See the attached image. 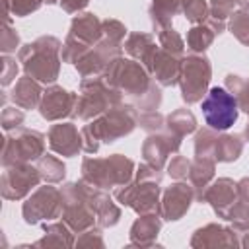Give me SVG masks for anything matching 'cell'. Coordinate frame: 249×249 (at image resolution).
<instances>
[{
    "label": "cell",
    "instance_id": "obj_1",
    "mask_svg": "<svg viewBox=\"0 0 249 249\" xmlns=\"http://www.w3.org/2000/svg\"><path fill=\"white\" fill-rule=\"evenodd\" d=\"M136 126V109L132 105H119L97 119L89 121L82 126V150L88 154H95L101 142L111 144L126 134H130Z\"/></svg>",
    "mask_w": 249,
    "mask_h": 249
},
{
    "label": "cell",
    "instance_id": "obj_2",
    "mask_svg": "<svg viewBox=\"0 0 249 249\" xmlns=\"http://www.w3.org/2000/svg\"><path fill=\"white\" fill-rule=\"evenodd\" d=\"M60 49L62 43L56 37L43 35L33 43L19 47L18 60L21 62L23 72L39 84H54L60 72Z\"/></svg>",
    "mask_w": 249,
    "mask_h": 249
},
{
    "label": "cell",
    "instance_id": "obj_3",
    "mask_svg": "<svg viewBox=\"0 0 249 249\" xmlns=\"http://www.w3.org/2000/svg\"><path fill=\"white\" fill-rule=\"evenodd\" d=\"M103 80L115 88L124 101H128L132 107L152 89L156 80L152 74L134 58H115L107 70L103 72Z\"/></svg>",
    "mask_w": 249,
    "mask_h": 249
},
{
    "label": "cell",
    "instance_id": "obj_4",
    "mask_svg": "<svg viewBox=\"0 0 249 249\" xmlns=\"http://www.w3.org/2000/svg\"><path fill=\"white\" fill-rule=\"evenodd\" d=\"M119 105H124L123 95L115 88H111L103 80V76H91L84 78L80 84V93L76 97L72 117L80 121H93L105 111Z\"/></svg>",
    "mask_w": 249,
    "mask_h": 249
},
{
    "label": "cell",
    "instance_id": "obj_5",
    "mask_svg": "<svg viewBox=\"0 0 249 249\" xmlns=\"http://www.w3.org/2000/svg\"><path fill=\"white\" fill-rule=\"evenodd\" d=\"M134 161L123 154H113L107 158H84L82 179L97 189H113L132 181Z\"/></svg>",
    "mask_w": 249,
    "mask_h": 249
},
{
    "label": "cell",
    "instance_id": "obj_6",
    "mask_svg": "<svg viewBox=\"0 0 249 249\" xmlns=\"http://www.w3.org/2000/svg\"><path fill=\"white\" fill-rule=\"evenodd\" d=\"M45 154V136L33 128H16L10 130L2 140L0 161L4 167L16 163H29L39 160Z\"/></svg>",
    "mask_w": 249,
    "mask_h": 249
},
{
    "label": "cell",
    "instance_id": "obj_7",
    "mask_svg": "<svg viewBox=\"0 0 249 249\" xmlns=\"http://www.w3.org/2000/svg\"><path fill=\"white\" fill-rule=\"evenodd\" d=\"M62 222H66V226L74 231V233H82L93 226H97L95 220V212L88 202L86 196V189H84V181H76V183H66L62 189Z\"/></svg>",
    "mask_w": 249,
    "mask_h": 249
},
{
    "label": "cell",
    "instance_id": "obj_8",
    "mask_svg": "<svg viewBox=\"0 0 249 249\" xmlns=\"http://www.w3.org/2000/svg\"><path fill=\"white\" fill-rule=\"evenodd\" d=\"M212 78V66L210 60L204 54H189L181 58V76H179V86H181V97L187 105H193L196 101H202L206 95L208 84Z\"/></svg>",
    "mask_w": 249,
    "mask_h": 249
},
{
    "label": "cell",
    "instance_id": "obj_9",
    "mask_svg": "<svg viewBox=\"0 0 249 249\" xmlns=\"http://www.w3.org/2000/svg\"><path fill=\"white\" fill-rule=\"evenodd\" d=\"M243 152V140L235 134H222L214 128H200L195 134V154L216 161H235Z\"/></svg>",
    "mask_w": 249,
    "mask_h": 249
},
{
    "label": "cell",
    "instance_id": "obj_10",
    "mask_svg": "<svg viewBox=\"0 0 249 249\" xmlns=\"http://www.w3.org/2000/svg\"><path fill=\"white\" fill-rule=\"evenodd\" d=\"M62 214V193L53 185L37 187L21 206L25 224H41L60 218Z\"/></svg>",
    "mask_w": 249,
    "mask_h": 249
},
{
    "label": "cell",
    "instance_id": "obj_11",
    "mask_svg": "<svg viewBox=\"0 0 249 249\" xmlns=\"http://www.w3.org/2000/svg\"><path fill=\"white\" fill-rule=\"evenodd\" d=\"M237 101L235 97L224 89L214 86L202 99V113L206 119V124L214 130H228L237 121Z\"/></svg>",
    "mask_w": 249,
    "mask_h": 249
},
{
    "label": "cell",
    "instance_id": "obj_12",
    "mask_svg": "<svg viewBox=\"0 0 249 249\" xmlns=\"http://www.w3.org/2000/svg\"><path fill=\"white\" fill-rule=\"evenodd\" d=\"M115 198L132 208L136 214H160V183L156 181H128L126 185L117 187Z\"/></svg>",
    "mask_w": 249,
    "mask_h": 249
},
{
    "label": "cell",
    "instance_id": "obj_13",
    "mask_svg": "<svg viewBox=\"0 0 249 249\" xmlns=\"http://www.w3.org/2000/svg\"><path fill=\"white\" fill-rule=\"evenodd\" d=\"M39 169L29 163H16L4 167L2 179H0V193L6 200H19L25 198L31 189L39 187L41 183Z\"/></svg>",
    "mask_w": 249,
    "mask_h": 249
},
{
    "label": "cell",
    "instance_id": "obj_14",
    "mask_svg": "<svg viewBox=\"0 0 249 249\" xmlns=\"http://www.w3.org/2000/svg\"><path fill=\"white\" fill-rule=\"evenodd\" d=\"M119 56H123V43L101 37V41L97 45H93L82 58H78V62L74 66H76L78 74L84 78L103 76L107 66Z\"/></svg>",
    "mask_w": 249,
    "mask_h": 249
},
{
    "label": "cell",
    "instance_id": "obj_15",
    "mask_svg": "<svg viewBox=\"0 0 249 249\" xmlns=\"http://www.w3.org/2000/svg\"><path fill=\"white\" fill-rule=\"evenodd\" d=\"M76 97L78 93H72L60 86L51 84L41 97L39 103V113L45 121H62L66 117H72L74 107H76Z\"/></svg>",
    "mask_w": 249,
    "mask_h": 249
},
{
    "label": "cell",
    "instance_id": "obj_16",
    "mask_svg": "<svg viewBox=\"0 0 249 249\" xmlns=\"http://www.w3.org/2000/svg\"><path fill=\"white\" fill-rule=\"evenodd\" d=\"M193 200H196L193 185L177 181L163 191L161 200H160V216L167 222H175L187 214Z\"/></svg>",
    "mask_w": 249,
    "mask_h": 249
},
{
    "label": "cell",
    "instance_id": "obj_17",
    "mask_svg": "<svg viewBox=\"0 0 249 249\" xmlns=\"http://www.w3.org/2000/svg\"><path fill=\"white\" fill-rule=\"evenodd\" d=\"M179 146H181V138L171 134L169 130L152 132L142 144V158L146 163L158 169H163V165L167 163V158L171 154H177Z\"/></svg>",
    "mask_w": 249,
    "mask_h": 249
},
{
    "label": "cell",
    "instance_id": "obj_18",
    "mask_svg": "<svg viewBox=\"0 0 249 249\" xmlns=\"http://www.w3.org/2000/svg\"><path fill=\"white\" fill-rule=\"evenodd\" d=\"M49 146L53 152L64 156V158H74L82 150V132L74 123H56L49 128L47 134Z\"/></svg>",
    "mask_w": 249,
    "mask_h": 249
},
{
    "label": "cell",
    "instance_id": "obj_19",
    "mask_svg": "<svg viewBox=\"0 0 249 249\" xmlns=\"http://www.w3.org/2000/svg\"><path fill=\"white\" fill-rule=\"evenodd\" d=\"M84 189H86L88 202H89V206L95 212L97 226L99 228H113L119 222V218H121V208L113 202V198L103 189H97V187H93L88 181H84Z\"/></svg>",
    "mask_w": 249,
    "mask_h": 249
},
{
    "label": "cell",
    "instance_id": "obj_20",
    "mask_svg": "<svg viewBox=\"0 0 249 249\" xmlns=\"http://www.w3.org/2000/svg\"><path fill=\"white\" fill-rule=\"evenodd\" d=\"M237 231L231 228H224L220 224H206L198 228L191 237V247H239Z\"/></svg>",
    "mask_w": 249,
    "mask_h": 249
},
{
    "label": "cell",
    "instance_id": "obj_21",
    "mask_svg": "<svg viewBox=\"0 0 249 249\" xmlns=\"http://www.w3.org/2000/svg\"><path fill=\"white\" fill-rule=\"evenodd\" d=\"M239 198L237 195V183H233L230 177H220L214 183H210L202 195V202H208L212 210L224 218L230 206Z\"/></svg>",
    "mask_w": 249,
    "mask_h": 249
},
{
    "label": "cell",
    "instance_id": "obj_22",
    "mask_svg": "<svg viewBox=\"0 0 249 249\" xmlns=\"http://www.w3.org/2000/svg\"><path fill=\"white\" fill-rule=\"evenodd\" d=\"M148 72L152 74V78L163 86V88H171L175 84H179V76H181V58L167 53L165 49L158 47L152 64L148 68Z\"/></svg>",
    "mask_w": 249,
    "mask_h": 249
},
{
    "label": "cell",
    "instance_id": "obj_23",
    "mask_svg": "<svg viewBox=\"0 0 249 249\" xmlns=\"http://www.w3.org/2000/svg\"><path fill=\"white\" fill-rule=\"evenodd\" d=\"M101 23H103V19H99L95 14H89V12L78 14V16H74V19L70 23L68 35L72 39L88 45V47H93L103 37V25Z\"/></svg>",
    "mask_w": 249,
    "mask_h": 249
},
{
    "label": "cell",
    "instance_id": "obj_24",
    "mask_svg": "<svg viewBox=\"0 0 249 249\" xmlns=\"http://www.w3.org/2000/svg\"><path fill=\"white\" fill-rule=\"evenodd\" d=\"M161 216L158 212L140 214L130 226V247H152L156 245V237L161 230Z\"/></svg>",
    "mask_w": 249,
    "mask_h": 249
},
{
    "label": "cell",
    "instance_id": "obj_25",
    "mask_svg": "<svg viewBox=\"0 0 249 249\" xmlns=\"http://www.w3.org/2000/svg\"><path fill=\"white\" fill-rule=\"evenodd\" d=\"M216 175V160L212 158H204V156H196L191 161V169H189V181L195 189V198L202 202V195L206 191V187L210 185V181Z\"/></svg>",
    "mask_w": 249,
    "mask_h": 249
},
{
    "label": "cell",
    "instance_id": "obj_26",
    "mask_svg": "<svg viewBox=\"0 0 249 249\" xmlns=\"http://www.w3.org/2000/svg\"><path fill=\"white\" fill-rule=\"evenodd\" d=\"M124 51L130 54V58L138 60L146 70L150 68L152 64V58L158 51L156 47V41L150 33H140V31H134L126 37L124 41Z\"/></svg>",
    "mask_w": 249,
    "mask_h": 249
},
{
    "label": "cell",
    "instance_id": "obj_27",
    "mask_svg": "<svg viewBox=\"0 0 249 249\" xmlns=\"http://www.w3.org/2000/svg\"><path fill=\"white\" fill-rule=\"evenodd\" d=\"M41 97H43V89H41V84L37 80H33L31 76H23L16 82L14 89H12V101L21 107V109H35L39 107L41 103Z\"/></svg>",
    "mask_w": 249,
    "mask_h": 249
},
{
    "label": "cell",
    "instance_id": "obj_28",
    "mask_svg": "<svg viewBox=\"0 0 249 249\" xmlns=\"http://www.w3.org/2000/svg\"><path fill=\"white\" fill-rule=\"evenodd\" d=\"M74 231L66 226V222H53L45 224V235L35 241V247H72L76 243Z\"/></svg>",
    "mask_w": 249,
    "mask_h": 249
},
{
    "label": "cell",
    "instance_id": "obj_29",
    "mask_svg": "<svg viewBox=\"0 0 249 249\" xmlns=\"http://www.w3.org/2000/svg\"><path fill=\"white\" fill-rule=\"evenodd\" d=\"M179 12H181V0H152L148 16L154 29L158 31L160 27L169 25L173 16H177Z\"/></svg>",
    "mask_w": 249,
    "mask_h": 249
},
{
    "label": "cell",
    "instance_id": "obj_30",
    "mask_svg": "<svg viewBox=\"0 0 249 249\" xmlns=\"http://www.w3.org/2000/svg\"><path fill=\"white\" fill-rule=\"evenodd\" d=\"M165 130L183 138V136L196 130V119L187 107H179L165 117Z\"/></svg>",
    "mask_w": 249,
    "mask_h": 249
},
{
    "label": "cell",
    "instance_id": "obj_31",
    "mask_svg": "<svg viewBox=\"0 0 249 249\" xmlns=\"http://www.w3.org/2000/svg\"><path fill=\"white\" fill-rule=\"evenodd\" d=\"M214 37H216V31H214L206 21L196 23V25H193V27L189 29V33H187V49H189L191 53H195V54H202V53L212 45Z\"/></svg>",
    "mask_w": 249,
    "mask_h": 249
},
{
    "label": "cell",
    "instance_id": "obj_32",
    "mask_svg": "<svg viewBox=\"0 0 249 249\" xmlns=\"http://www.w3.org/2000/svg\"><path fill=\"white\" fill-rule=\"evenodd\" d=\"M39 169V175L43 181L47 183H60L66 175V165L62 163V160L51 156V154H43L39 160H37V165Z\"/></svg>",
    "mask_w": 249,
    "mask_h": 249
},
{
    "label": "cell",
    "instance_id": "obj_33",
    "mask_svg": "<svg viewBox=\"0 0 249 249\" xmlns=\"http://www.w3.org/2000/svg\"><path fill=\"white\" fill-rule=\"evenodd\" d=\"M224 220H228V222L231 224V228H233L239 235L247 233V231H249V202L237 198V200L230 206V210L226 212Z\"/></svg>",
    "mask_w": 249,
    "mask_h": 249
},
{
    "label": "cell",
    "instance_id": "obj_34",
    "mask_svg": "<svg viewBox=\"0 0 249 249\" xmlns=\"http://www.w3.org/2000/svg\"><path fill=\"white\" fill-rule=\"evenodd\" d=\"M226 88L235 97L237 107L249 115V78L245 80L237 74H228L226 76Z\"/></svg>",
    "mask_w": 249,
    "mask_h": 249
},
{
    "label": "cell",
    "instance_id": "obj_35",
    "mask_svg": "<svg viewBox=\"0 0 249 249\" xmlns=\"http://www.w3.org/2000/svg\"><path fill=\"white\" fill-rule=\"evenodd\" d=\"M45 0H4V23H10V16L25 18L33 12H37Z\"/></svg>",
    "mask_w": 249,
    "mask_h": 249
},
{
    "label": "cell",
    "instance_id": "obj_36",
    "mask_svg": "<svg viewBox=\"0 0 249 249\" xmlns=\"http://www.w3.org/2000/svg\"><path fill=\"white\" fill-rule=\"evenodd\" d=\"M158 41H160V47L161 49H165L167 53H171V54H175V56H183V53H185V43H183V39H181V35L173 29V25L169 23V25H165V27H160L158 31Z\"/></svg>",
    "mask_w": 249,
    "mask_h": 249
},
{
    "label": "cell",
    "instance_id": "obj_37",
    "mask_svg": "<svg viewBox=\"0 0 249 249\" xmlns=\"http://www.w3.org/2000/svg\"><path fill=\"white\" fill-rule=\"evenodd\" d=\"M228 29L231 31V35L243 43L245 47H249V12L245 10H237L230 16L228 21Z\"/></svg>",
    "mask_w": 249,
    "mask_h": 249
},
{
    "label": "cell",
    "instance_id": "obj_38",
    "mask_svg": "<svg viewBox=\"0 0 249 249\" xmlns=\"http://www.w3.org/2000/svg\"><path fill=\"white\" fill-rule=\"evenodd\" d=\"M181 12L191 23H202L208 18V2L206 0H181Z\"/></svg>",
    "mask_w": 249,
    "mask_h": 249
},
{
    "label": "cell",
    "instance_id": "obj_39",
    "mask_svg": "<svg viewBox=\"0 0 249 249\" xmlns=\"http://www.w3.org/2000/svg\"><path fill=\"white\" fill-rule=\"evenodd\" d=\"M136 124H140V128H144L148 134L160 132L165 128V117L158 111H136Z\"/></svg>",
    "mask_w": 249,
    "mask_h": 249
},
{
    "label": "cell",
    "instance_id": "obj_40",
    "mask_svg": "<svg viewBox=\"0 0 249 249\" xmlns=\"http://www.w3.org/2000/svg\"><path fill=\"white\" fill-rule=\"evenodd\" d=\"M23 119H25V115H23L21 107H18V105H14V107H4V109H2V115H0V124H2V128H4L6 132H10V130L19 128V126L23 124Z\"/></svg>",
    "mask_w": 249,
    "mask_h": 249
},
{
    "label": "cell",
    "instance_id": "obj_41",
    "mask_svg": "<svg viewBox=\"0 0 249 249\" xmlns=\"http://www.w3.org/2000/svg\"><path fill=\"white\" fill-rule=\"evenodd\" d=\"M16 49H19V33L10 23H4L2 35H0V51L4 54H10V53H16Z\"/></svg>",
    "mask_w": 249,
    "mask_h": 249
},
{
    "label": "cell",
    "instance_id": "obj_42",
    "mask_svg": "<svg viewBox=\"0 0 249 249\" xmlns=\"http://www.w3.org/2000/svg\"><path fill=\"white\" fill-rule=\"evenodd\" d=\"M208 16L226 21L231 14H233V6L235 0H208Z\"/></svg>",
    "mask_w": 249,
    "mask_h": 249
},
{
    "label": "cell",
    "instance_id": "obj_43",
    "mask_svg": "<svg viewBox=\"0 0 249 249\" xmlns=\"http://www.w3.org/2000/svg\"><path fill=\"white\" fill-rule=\"evenodd\" d=\"M189 169H191V161L185 158V156H173L171 161L167 163V173L169 177L177 179V181H183L189 177Z\"/></svg>",
    "mask_w": 249,
    "mask_h": 249
},
{
    "label": "cell",
    "instance_id": "obj_44",
    "mask_svg": "<svg viewBox=\"0 0 249 249\" xmlns=\"http://www.w3.org/2000/svg\"><path fill=\"white\" fill-rule=\"evenodd\" d=\"M74 245H78V247H105V241H103L99 226H93V228L82 231Z\"/></svg>",
    "mask_w": 249,
    "mask_h": 249
},
{
    "label": "cell",
    "instance_id": "obj_45",
    "mask_svg": "<svg viewBox=\"0 0 249 249\" xmlns=\"http://www.w3.org/2000/svg\"><path fill=\"white\" fill-rule=\"evenodd\" d=\"M103 37L111 39V41H117V43H123L124 35H126V27L119 21V19H103Z\"/></svg>",
    "mask_w": 249,
    "mask_h": 249
},
{
    "label": "cell",
    "instance_id": "obj_46",
    "mask_svg": "<svg viewBox=\"0 0 249 249\" xmlns=\"http://www.w3.org/2000/svg\"><path fill=\"white\" fill-rule=\"evenodd\" d=\"M16 76H18V62H16V58H12V56L4 54V56H2V74H0V84L6 88V86H10V84L16 80Z\"/></svg>",
    "mask_w": 249,
    "mask_h": 249
},
{
    "label": "cell",
    "instance_id": "obj_47",
    "mask_svg": "<svg viewBox=\"0 0 249 249\" xmlns=\"http://www.w3.org/2000/svg\"><path fill=\"white\" fill-rule=\"evenodd\" d=\"M134 179L136 181H156V183H161V169H158V167H154V165L144 161L134 171Z\"/></svg>",
    "mask_w": 249,
    "mask_h": 249
},
{
    "label": "cell",
    "instance_id": "obj_48",
    "mask_svg": "<svg viewBox=\"0 0 249 249\" xmlns=\"http://www.w3.org/2000/svg\"><path fill=\"white\" fill-rule=\"evenodd\" d=\"M58 4L62 6L64 12H68V14H78V12H82V10L89 4V0H58Z\"/></svg>",
    "mask_w": 249,
    "mask_h": 249
},
{
    "label": "cell",
    "instance_id": "obj_49",
    "mask_svg": "<svg viewBox=\"0 0 249 249\" xmlns=\"http://www.w3.org/2000/svg\"><path fill=\"white\" fill-rule=\"evenodd\" d=\"M237 195L241 200L249 202V177H243L237 181Z\"/></svg>",
    "mask_w": 249,
    "mask_h": 249
},
{
    "label": "cell",
    "instance_id": "obj_50",
    "mask_svg": "<svg viewBox=\"0 0 249 249\" xmlns=\"http://www.w3.org/2000/svg\"><path fill=\"white\" fill-rule=\"evenodd\" d=\"M235 4L239 6V10H245V12H249V0H235Z\"/></svg>",
    "mask_w": 249,
    "mask_h": 249
},
{
    "label": "cell",
    "instance_id": "obj_51",
    "mask_svg": "<svg viewBox=\"0 0 249 249\" xmlns=\"http://www.w3.org/2000/svg\"><path fill=\"white\" fill-rule=\"evenodd\" d=\"M243 134H245V138L249 140V123H247V126H245V130H243Z\"/></svg>",
    "mask_w": 249,
    "mask_h": 249
},
{
    "label": "cell",
    "instance_id": "obj_52",
    "mask_svg": "<svg viewBox=\"0 0 249 249\" xmlns=\"http://www.w3.org/2000/svg\"><path fill=\"white\" fill-rule=\"evenodd\" d=\"M243 243H245V245H247V247H249V231H247V233H245V239H243Z\"/></svg>",
    "mask_w": 249,
    "mask_h": 249
}]
</instances>
